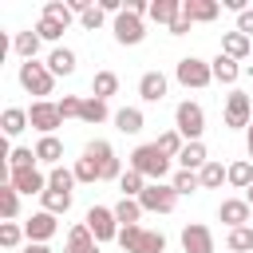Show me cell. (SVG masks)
I'll list each match as a JSON object with an SVG mask.
<instances>
[{"instance_id":"6da1fadb","label":"cell","mask_w":253,"mask_h":253,"mask_svg":"<svg viewBox=\"0 0 253 253\" xmlns=\"http://www.w3.org/2000/svg\"><path fill=\"white\" fill-rule=\"evenodd\" d=\"M126 170H138L146 182H166V174H170V158L158 150V142H142V146L130 150Z\"/></svg>"},{"instance_id":"7a4b0ae2","label":"cell","mask_w":253,"mask_h":253,"mask_svg":"<svg viewBox=\"0 0 253 253\" xmlns=\"http://www.w3.org/2000/svg\"><path fill=\"white\" fill-rule=\"evenodd\" d=\"M119 245H123V253H166V237L146 225H123Z\"/></svg>"},{"instance_id":"3957f363","label":"cell","mask_w":253,"mask_h":253,"mask_svg":"<svg viewBox=\"0 0 253 253\" xmlns=\"http://www.w3.org/2000/svg\"><path fill=\"white\" fill-rule=\"evenodd\" d=\"M174 130H178L186 142H202V130H206V111H202V103L182 99V103L174 107Z\"/></svg>"},{"instance_id":"277c9868","label":"cell","mask_w":253,"mask_h":253,"mask_svg":"<svg viewBox=\"0 0 253 253\" xmlns=\"http://www.w3.org/2000/svg\"><path fill=\"white\" fill-rule=\"evenodd\" d=\"M16 79H20V87H24L28 95H40V99H47V95H51V87H55V75H51V71H47V63H40V59L20 63Z\"/></svg>"},{"instance_id":"5b68a950","label":"cell","mask_w":253,"mask_h":253,"mask_svg":"<svg viewBox=\"0 0 253 253\" xmlns=\"http://www.w3.org/2000/svg\"><path fill=\"white\" fill-rule=\"evenodd\" d=\"M83 225L91 229V237H95L99 245H103V241H119V229H123L111 206H91L87 217H83Z\"/></svg>"},{"instance_id":"8992f818","label":"cell","mask_w":253,"mask_h":253,"mask_svg":"<svg viewBox=\"0 0 253 253\" xmlns=\"http://www.w3.org/2000/svg\"><path fill=\"white\" fill-rule=\"evenodd\" d=\"M174 79H178L182 87L202 91V87L213 83V67H210L206 59H198V55H186V59H178V67H174Z\"/></svg>"},{"instance_id":"52a82bcc","label":"cell","mask_w":253,"mask_h":253,"mask_svg":"<svg viewBox=\"0 0 253 253\" xmlns=\"http://www.w3.org/2000/svg\"><path fill=\"white\" fill-rule=\"evenodd\" d=\"M83 154H91V158L99 162L103 182H119V178H123V162H119V154H115V146H111L107 138H91V142L83 146Z\"/></svg>"},{"instance_id":"ba28073f","label":"cell","mask_w":253,"mask_h":253,"mask_svg":"<svg viewBox=\"0 0 253 253\" xmlns=\"http://www.w3.org/2000/svg\"><path fill=\"white\" fill-rule=\"evenodd\" d=\"M138 206H142V213H170V210L178 206V190H174L170 182H150V186L142 190Z\"/></svg>"},{"instance_id":"9c48e42d","label":"cell","mask_w":253,"mask_h":253,"mask_svg":"<svg viewBox=\"0 0 253 253\" xmlns=\"http://www.w3.org/2000/svg\"><path fill=\"white\" fill-rule=\"evenodd\" d=\"M249 123H253L249 95L245 91H229V99H225V126L229 130H249Z\"/></svg>"},{"instance_id":"30bf717a","label":"cell","mask_w":253,"mask_h":253,"mask_svg":"<svg viewBox=\"0 0 253 253\" xmlns=\"http://www.w3.org/2000/svg\"><path fill=\"white\" fill-rule=\"evenodd\" d=\"M28 119H32V126H36L40 134H55V126H63L59 103H51V99H36V103L28 107Z\"/></svg>"},{"instance_id":"8fae6325","label":"cell","mask_w":253,"mask_h":253,"mask_svg":"<svg viewBox=\"0 0 253 253\" xmlns=\"http://www.w3.org/2000/svg\"><path fill=\"white\" fill-rule=\"evenodd\" d=\"M55 233H59V221H55V213H47V210H40V213H32V217L24 221V237H28L32 245H47Z\"/></svg>"},{"instance_id":"7c38bea8","label":"cell","mask_w":253,"mask_h":253,"mask_svg":"<svg viewBox=\"0 0 253 253\" xmlns=\"http://www.w3.org/2000/svg\"><path fill=\"white\" fill-rule=\"evenodd\" d=\"M115 40L123 43V47H134V43H142L146 40V24L138 20V16H130V12H123V16H115Z\"/></svg>"},{"instance_id":"4fadbf2b","label":"cell","mask_w":253,"mask_h":253,"mask_svg":"<svg viewBox=\"0 0 253 253\" xmlns=\"http://www.w3.org/2000/svg\"><path fill=\"white\" fill-rule=\"evenodd\" d=\"M182 249L186 253H213V229L202 225V221L182 225Z\"/></svg>"},{"instance_id":"5bb4252c","label":"cell","mask_w":253,"mask_h":253,"mask_svg":"<svg viewBox=\"0 0 253 253\" xmlns=\"http://www.w3.org/2000/svg\"><path fill=\"white\" fill-rule=\"evenodd\" d=\"M249 217H253V206H249L245 198H225V202L217 206V221H225L229 229L249 225Z\"/></svg>"},{"instance_id":"9a60e30c","label":"cell","mask_w":253,"mask_h":253,"mask_svg":"<svg viewBox=\"0 0 253 253\" xmlns=\"http://www.w3.org/2000/svg\"><path fill=\"white\" fill-rule=\"evenodd\" d=\"M8 182H12L20 194H43V190H47V174H43L40 166H28V170H12V174H8Z\"/></svg>"},{"instance_id":"2e32d148","label":"cell","mask_w":253,"mask_h":253,"mask_svg":"<svg viewBox=\"0 0 253 253\" xmlns=\"http://www.w3.org/2000/svg\"><path fill=\"white\" fill-rule=\"evenodd\" d=\"M182 16L190 24H213L221 16V4L217 0H182Z\"/></svg>"},{"instance_id":"e0dca14e","label":"cell","mask_w":253,"mask_h":253,"mask_svg":"<svg viewBox=\"0 0 253 253\" xmlns=\"http://www.w3.org/2000/svg\"><path fill=\"white\" fill-rule=\"evenodd\" d=\"M210 67H213V83H225V87H229V83H237V79L245 75V67H241L237 59L221 55V51H217V59H210Z\"/></svg>"},{"instance_id":"ac0fdd59","label":"cell","mask_w":253,"mask_h":253,"mask_svg":"<svg viewBox=\"0 0 253 253\" xmlns=\"http://www.w3.org/2000/svg\"><path fill=\"white\" fill-rule=\"evenodd\" d=\"M138 95H142V103H162V95H166V75H162V71H142Z\"/></svg>"},{"instance_id":"d6986e66","label":"cell","mask_w":253,"mask_h":253,"mask_svg":"<svg viewBox=\"0 0 253 253\" xmlns=\"http://www.w3.org/2000/svg\"><path fill=\"white\" fill-rule=\"evenodd\" d=\"M36 158L43 162V166H63V142L55 138V134H40V142H36Z\"/></svg>"},{"instance_id":"ffe728a7","label":"cell","mask_w":253,"mask_h":253,"mask_svg":"<svg viewBox=\"0 0 253 253\" xmlns=\"http://www.w3.org/2000/svg\"><path fill=\"white\" fill-rule=\"evenodd\" d=\"M249 51H253V40H249V36H241L237 28L221 36V55H229V59H237V63H241Z\"/></svg>"},{"instance_id":"44dd1931","label":"cell","mask_w":253,"mask_h":253,"mask_svg":"<svg viewBox=\"0 0 253 253\" xmlns=\"http://www.w3.org/2000/svg\"><path fill=\"white\" fill-rule=\"evenodd\" d=\"M63 253H99V241L91 237V229L79 221V225H71V233H67V249Z\"/></svg>"},{"instance_id":"7402d4cb","label":"cell","mask_w":253,"mask_h":253,"mask_svg":"<svg viewBox=\"0 0 253 253\" xmlns=\"http://www.w3.org/2000/svg\"><path fill=\"white\" fill-rule=\"evenodd\" d=\"M0 126H4V134H8V138H16L20 130H28V126H32V119H28V111H24V107H4Z\"/></svg>"},{"instance_id":"603a6c76","label":"cell","mask_w":253,"mask_h":253,"mask_svg":"<svg viewBox=\"0 0 253 253\" xmlns=\"http://www.w3.org/2000/svg\"><path fill=\"white\" fill-rule=\"evenodd\" d=\"M150 20L170 28L174 20H182V0H154V4H150Z\"/></svg>"},{"instance_id":"cb8c5ba5","label":"cell","mask_w":253,"mask_h":253,"mask_svg":"<svg viewBox=\"0 0 253 253\" xmlns=\"http://www.w3.org/2000/svg\"><path fill=\"white\" fill-rule=\"evenodd\" d=\"M47 71H51L55 79H59V75H71V71H75V51H71V47H51Z\"/></svg>"},{"instance_id":"d4e9b609","label":"cell","mask_w":253,"mask_h":253,"mask_svg":"<svg viewBox=\"0 0 253 253\" xmlns=\"http://www.w3.org/2000/svg\"><path fill=\"white\" fill-rule=\"evenodd\" d=\"M71 198H75L71 190H51V186H47V190L40 194V202H43V210H47V213H55V217L71 210Z\"/></svg>"},{"instance_id":"484cf974","label":"cell","mask_w":253,"mask_h":253,"mask_svg":"<svg viewBox=\"0 0 253 253\" xmlns=\"http://www.w3.org/2000/svg\"><path fill=\"white\" fill-rule=\"evenodd\" d=\"M40 43H43V40H40L36 32H16V36H12V51H16V55H20L24 63H28V59H36Z\"/></svg>"},{"instance_id":"4316f807","label":"cell","mask_w":253,"mask_h":253,"mask_svg":"<svg viewBox=\"0 0 253 253\" xmlns=\"http://www.w3.org/2000/svg\"><path fill=\"white\" fill-rule=\"evenodd\" d=\"M115 126H119L123 134H138V130L146 126V119H142L138 107H123V111H115Z\"/></svg>"},{"instance_id":"83f0119b","label":"cell","mask_w":253,"mask_h":253,"mask_svg":"<svg viewBox=\"0 0 253 253\" xmlns=\"http://www.w3.org/2000/svg\"><path fill=\"white\" fill-rule=\"evenodd\" d=\"M178 162H182V170H194V174H198V170L210 162V154H206V146H202V142H186V146H182V154H178Z\"/></svg>"},{"instance_id":"f1b7e54d","label":"cell","mask_w":253,"mask_h":253,"mask_svg":"<svg viewBox=\"0 0 253 253\" xmlns=\"http://www.w3.org/2000/svg\"><path fill=\"white\" fill-rule=\"evenodd\" d=\"M198 178H202V190H217L221 182H229V166H221V162H206L202 170H198Z\"/></svg>"},{"instance_id":"f546056e","label":"cell","mask_w":253,"mask_h":253,"mask_svg":"<svg viewBox=\"0 0 253 253\" xmlns=\"http://www.w3.org/2000/svg\"><path fill=\"white\" fill-rule=\"evenodd\" d=\"M115 91H119V75H115V71H95V79H91V95L107 103Z\"/></svg>"},{"instance_id":"4dcf8cb0","label":"cell","mask_w":253,"mask_h":253,"mask_svg":"<svg viewBox=\"0 0 253 253\" xmlns=\"http://www.w3.org/2000/svg\"><path fill=\"white\" fill-rule=\"evenodd\" d=\"M107 115H111V111H107V103H103V99H95V95H87V99H83V111H79V119H83L87 126H99V123H107Z\"/></svg>"},{"instance_id":"1f68e13d","label":"cell","mask_w":253,"mask_h":253,"mask_svg":"<svg viewBox=\"0 0 253 253\" xmlns=\"http://www.w3.org/2000/svg\"><path fill=\"white\" fill-rule=\"evenodd\" d=\"M16 213H20V190L12 182H4L0 186V217L4 221H16Z\"/></svg>"},{"instance_id":"d6a6232c","label":"cell","mask_w":253,"mask_h":253,"mask_svg":"<svg viewBox=\"0 0 253 253\" xmlns=\"http://www.w3.org/2000/svg\"><path fill=\"white\" fill-rule=\"evenodd\" d=\"M229 186H237V190H249L253 186V158L229 162Z\"/></svg>"},{"instance_id":"836d02e7","label":"cell","mask_w":253,"mask_h":253,"mask_svg":"<svg viewBox=\"0 0 253 253\" xmlns=\"http://www.w3.org/2000/svg\"><path fill=\"white\" fill-rule=\"evenodd\" d=\"M111 210H115L119 225H138V217H142V206H138V198H119V206H111Z\"/></svg>"},{"instance_id":"e575fe53","label":"cell","mask_w":253,"mask_h":253,"mask_svg":"<svg viewBox=\"0 0 253 253\" xmlns=\"http://www.w3.org/2000/svg\"><path fill=\"white\" fill-rule=\"evenodd\" d=\"M225 249H233V253H253V225L229 229V233H225Z\"/></svg>"},{"instance_id":"d590c367","label":"cell","mask_w":253,"mask_h":253,"mask_svg":"<svg viewBox=\"0 0 253 253\" xmlns=\"http://www.w3.org/2000/svg\"><path fill=\"white\" fill-rule=\"evenodd\" d=\"M28 166H40L36 146H12L8 150V170H28Z\"/></svg>"},{"instance_id":"8d00e7d4","label":"cell","mask_w":253,"mask_h":253,"mask_svg":"<svg viewBox=\"0 0 253 253\" xmlns=\"http://www.w3.org/2000/svg\"><path fill=\"white\" fill-rule=\"evenodd\" d=\"M150 182L138 174V170H123V178H119V190H123V198H142V190H146Z\"/></svg>"},{"instance_id":"74e56055","label":"cell","mask_w":253,"mask_h":253,"mask_svg":"<svg viewBox=\"0 0 253 253\" xmlns=\"http://www.w3.org/2000/svg\"><path fill=\"white\" fill-rule=\"evenodd\" d=\"M154 142H158V150H162L166 158H178V154H182V146H186V138H182V134H178L174 126H170V130H162V134H158Z\"/></svg>"},{"instance_id":"f35d334b","label":"cell","mask_w":253,"mask_h":253,"mask_svg":"<svg viewBox=\"0 0 253 253\" xmlns=\"http://www.w3.org/2000/svg\"><path fill=\"white\" fill-rule=\"evenodd\" d=\"M75 182H103V174H99V162L91 158V154H83V158H75Z\"/></svg>"},{"instance_id":"ab89813d","label":"cell","mask_w":253,"mask_h":253,"mask_svg":"<svg viewBox=\"0 0 253 253\" xmlns=\"http://www.w3.org/2000/svg\"><path fill=\"white\" fill-rule=\"evenodd\" d=\"M43 16L55 20V24H63V28H71V20H75L71 4H63V0H47V4H43Z\"/></svg>"},{"instance_id":"60d3db41","label":"cell","mask_w":253,"mask_h":253,"mask_svg":"<svg viewBox=\"0 0 253 253\" xmlns=\"http://www.w3.org/2000/svg\"><path fill=\"white\" fill-rule=\"evenodd\" d=\"M170 186H174L178 198H182V194H198V190H202V178H198L194 170H178V174L170 178Z\"/></svg>"},{"instance_id":"b9f144b4","label":"cell","mask_w":253,"mask_h":253,"mask_svg":"<svg viewBox=\"0 0 253 253\" xmlns=\"http://www.w3.org/2000/svg\"><path fill=\"white\" fill-rule=\"evenodd\" d=\"M63 32H67V28H63V24H55V20H47V16H40V24H36V36H40V40H47V43H55V47H59Z\"/></svg>"},{"instance_id":"7bdbcfd3","label":"cell","mask_w":253,"mask_h":253,"mask_svg":"<svg viewBox=\"0 0 253 253\" xmlns=\"http://www.w3.org/2000/svg\"><path fill=\"white\" fill-rule=\"evenodd\" d=\"M47 186H51V190H71V186H75V170H67V166L47 170Z\"/></svg>"},{"instance_id":"ee69618b","label":"cell","mask_w":253,"mask_h":253,"mask_svg":"<svg viewBox=\"0 0 253 253\" xmlns=\"http://www.w3.org/2000/svg\"><path fill=\"white\" fill-rule=\"evenodd\" d=\"M24 241V225H16V221H0V245L4 249H16Z\"/></svg>"},{"instance_id":"f6af8a7d","label":"cell","mask_w":253,"mask_h":253,"mask_svg":"<svg viewBox=\"0 0 253 253\" xmlns=\"http://www.w3.org/2000/svg\"><path fill=\"white\" fill-rule=\"evenodd\" d=\"M103 20H107V12H103L99 4H95V8H87V12L79 16V24H83L87 32H95V28H103Z\"/></svg>"},{"instance_id":"bcb514c9","label":"cell","mask_w":253,"mask_h":253,"mask_svg":"<svg viewBox=\"0 0 253 253\" xmlns=\"http://www.w3.org/2000/svg\"><path fill=\"white\" fill-rule=\"evenodd\" d=\"M79 111H83V99L79 95H63L59 99V115L63 119H79Z\"/></svg>"},{"instance_id":"7dc6e473","label":"cell","mask_w":253,"mask_h":253,"mask_svg":"<svg viewBox=\"0 0 253 253\" xmlns=\"http://www.w3.org/2000/svg\"><path fill=\"white\" fill-rule=\"evenodd\" d=\"M237 32H241V36H253V8H245V12L237 16Z\"/></svg>"},{"instance_id":"c3c4849f","label":"cell","mask_w":253,"mask_h":253,"mask_svg":"<svg viewBox=\"0 0 253 253\" xmlns=\"http://www.w3.org/2000/svg\"><path fill=\"white\" fill-rule=\"evenodd\" d=\"M166 32H170V36H186V32H190V20L182 16V20H174V24L166 28Z\"/></svg>"},{"instance_id":"681fc988","label":"cell","mask_w":253,"mask_h":253,"mask_svg":"<svg viewBox=\"0 0 253 253\" xmlns=\"http://www.w3.org/2000/svg\"><path fill=\"white\" fill-rule=\"evenodd\" d=\"M24 253H51V249H47V245H32V241H28V245H24Z\"/></svg>"},{"instance_id":"f907efd6","label":"cell","mask_w":253,"mask_h":253,"mask_svg":"<svg viewBox=\"0 0 253 253\" xmlns=\"http://www.w3.org/2000/svg\"><path fill=\"white\" fill-rule=\"evenodd\" d=\"M245 150H249V158H253V123H249V130H245Z\"/></svg>"},{"instance_id":"816d5d0a","label":"cell","mask_w":253,"mask_h":253,"mask_svg":"<svg viewBox=\"0 0 253 253\" xmlns=\"http://www.w3.org/2000/svg\"><path fill=\"white\" fill-rule=\"evenodd\" d=\"M245 202H249V206H253V186H249V190H245Z\"/></svg>"}]
</instances>
